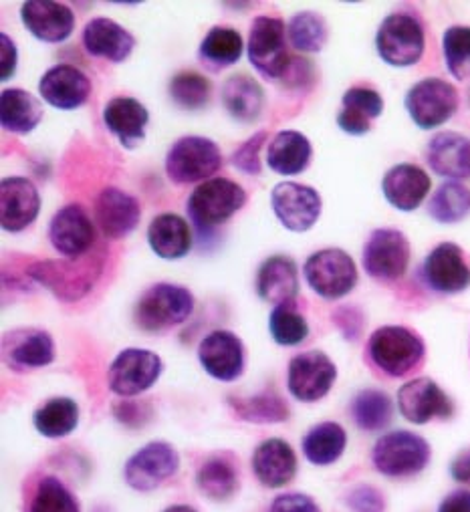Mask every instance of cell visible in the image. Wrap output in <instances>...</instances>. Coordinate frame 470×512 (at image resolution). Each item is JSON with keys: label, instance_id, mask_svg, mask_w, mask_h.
I'll list each match as a JSON object with an SVG mask.
<instances>
[{"label": "cell", "instance_id": "cell-34", "mask_svg": "<svg viewBox=\"0 0 470 512\" xmlns=\"http://www.w3.org/2000/svg\"><path fill=\"white\" fill-rule=\"evenodd\" d=\"M222 103L232 119L241 123H253L261 117L265 105V91L249 75H232L222 85Z\"/></svg>", "mask_w": 470, "mask_h": 512}, {"label": "cell", "instance_id": "cell-48", "mask_svg": "<svg viewBox=\"0 0 470 512\" xmlns=\"http://www.w3.org/2000/svg\"><path fill=\"white\" fill-rule=\"evenodd\" d=\"M267 138H269L267 132H259V134L251 136L241 148L234 150V154L230 158L232 166L247 176H261L263 166H261L259 154H261V148L265 146Z\"/></svg>", "mask_w": 470, "mask_h": 512}, {"label": "cell", "instance_id": "cell-38", "mask_svg": "<svg viewBox=\"0 0 470 512\" xmlns=\"http://www.w3.org/2000/svg\"><path fill=\"white\" fill-rule=\"evenodd\" d=\"M33 424L45 438H65L73 434L79 424V406L71 398H51L35 412Z\"/></svg>", "mask_w": 470, "mask_h": 512}, {"label": "cell", "instance_id": "cell-20", "mask_svg": "<svg viewBox=\"0 0 470 512\" xmlns=\"http://www.w3.org/2000/svg\"><path fill=\"white\" fill-rule=\"evenodd\" d=\"M41 212V194L29 178L13 176L0 182V224L7 232L27 230Z\"/></svg>", "mask_w": 470, "mask_h": 512}, {"label": "cell", "instance_id": "cell-36", "mask_svg": "<svg viewBox=\"0 0 470 512\" xmlns=\"http://www.w3.org/2000/svg\"><path fill=\"white\" fill-rule=\"evenodd\" d=\"M345 446L347 434L337 422H321L313 426L301 442L305 458L315 466H329L337 462L343 456Z\"/></svg>", "mask_w": 470, "mask_h": 512}, {"label": "cell", "instance_id": "cell-5", "mask_svg": "<svg viewBox=\"0 0 470 512\" xmlns=\"http://www.w3.org/2000/svg\"><path fill=\"white\" fill-rule=\"evenodd\" d=\"M430 444L408 430L384 434L372 452L376 470L388 478H408L420 474L430 462Z\"/></svg>", "mask_w": 470, "mask_h": 512}, {"label": "cell", "instance_id": "cell-51", "mask_svg": "<svg viewBox=\"0 0 470 512\" xmlns=\"http://www.w3.org/2000/svg\"><path fill=\"white\" fill-rule=\"evenodd\" d=\"M0 65H3V71H0V81H9L17 73L19 67V51L15 41L7 35L0 33Z\"/></svg>", "mask_w": 470, "mask_h": 512}, {"label": "cell", "instance_id": "cell-22", "mask_svg": "<svg viewBox=\"0 0 470 512\" xmlns=\"http://www.w3.org/2000/svg\"><path fill=\"white\" fill-rule=\"evenodd\" d=\"M25 29L43 43H63L73 35L75 15L63 3L53 0H31L21 7Z\"/></svg>", "mask_w": 470, "mask_h": 512}, {"label": "cell", "instance_id": "cell-4", "mask_svg": "<svg viewBox=\"0 0 470 512\" xmlns=\"http://www.w3.org/2000/svg\"><path fill=\"white\" fill-rule=\"evenodd\" d=\"M303 275L315 295L337 301L349 295L358 285V267L341 248H323L305 261Z\"/></svg>", "mask_w": 470, "mask_h": 512}, {"label": "cell", "instance_id": "cell-43", "mask_svg": "<svg viewBox=\"0 0 470 512\" xmlns=\"http://www.w3.org/2000/svg\"><path fill=\"white\" fill-rule=\"evenodd\" d=\"M287 37L293 49L301 53H319L327 45L329 29L321 15L317 13H297L287 23Z\"/></svg>", "mask_w": 470, "mask_h": 512}, {"label": "cell", "instance_id": "cell-50", "mask_svg": "<svg viewBox=\"0 0 470 512\" xmlns=\"http://www.w3.org/2000/svg\"><path fill=\"white\" fill-rule=\"evenodd\" d=\"M269 512H321L317 502L301 492H287L273 500Z\"/></svg>", "mask_w": 470, "mask_h": 512}, {"label": "cell", "instance_id": "cell-37", "mask_svg": "<svg viewBox=\"0 0 470 512\" xmlns=\"http://www.w3.org/2000/svg\"><path fill=\"white\" fill-rule=\"evenodd\" d=\"M243 51L245 45L239 31H234L230 27H212L202 39L198 55L204 65H208L214 71H220L239 63Z\"/></svg>", "mask_w": 470, "mask_h": 512}, {"label": "cell", "instance_id": "cell-15", "mask_svg": "<svg viewBox=\"0 0 470 512\" xmlns=\"http://www.w3.org/2000/svg\"><path fill=\"white\" fill-rule=\"evenodd\" d=\"M271 208L277 220L291 232H307L321 216V196L299 182H281L271 192Z\"/></svg>", "mask_w": 470, "mask_h": 512}, {"label": "cell", "instance_id": "cell-26", "mask_svg": "<svg viewBox=\"0 0 470 512\" xmlns=\"http://www.w3.org/2000/svg\"><path fill=\"white\" fill-rule=\"evenodd\" d=\"M83 47L91 57L122 63L134 53L136 39L120 23L99 17L89 21L83 29Z\"/></svg>", "mask_w": 470, "mask_h": 512}, {"label": "cell", "instance_id": "cell-16", "mask_svg": "<svg viewBox=\"0 0 470 512\" xmlns=\"http://www.w3.org/2000/svg\"><path fill=\"white\" fill-rule=\"evenodd\" d=\"M422 279L428 289L440 295H458L470 287V267L464 250L454 242L432 248L422 265Z\"/></svg>", "mask_w": 470, "mask_h": 512}, {"label": "cell", "instance_id": "cell-8", "mask_svg": "<svg viewBox=\"0 0 470 512\" xmlns=\"http://www.w3.org/2000/svg\"><path fill=\"white\" fill-rule=\"evenodd\" d=\"M376 49L384 63L390 67L416 65L426 49V35L422 23L406 13L386 17L376 35Z\"/></svg>", "mask_w": 470, "mask_h": 512}, {"label": "cell", "instance_id": "cell-40", "mask_svg": "<svg viewBox=\"0 0 470 512\" xmlns=\"http://www.w3.org/2000/svg\"><path fill=\"white\" fill-rule=\"evenodd\" d=\"M33 277L65 301L81 299L91 289V277L77 273L69 263H41L33 269Z\"/></svg>", "mask_w": 470, "mask_h": 512}, {"label": "cell", "instance_id": "cell-3", "mask_svg": "<svg viewBox=\"0 0 470 512\" xmlns=\"http://www.w3.org/2000/svg\"><path fill=\"white\" fill-rule=\"evenodd\" d=\"M194 311V297L182 285L158 283L142 293L134 309V321L142 331H164L182 325Z\"/></svg>", "mask_w": 470, "mask_h": 512}, {"label": "cell", "instance_id": "cell-44", "mask_svg": "<svg viewBox=\"0 0 470 512\" xmlns=\"http://www.w3.org/2000/svg\"><path fill=\"white\" fill-rule=\"evenodd\" d=\"M269 331L275 343L283 347H295L309 337V323L299 313L295 301H291L273 307L269 315Z\"/></svg>", "mask_w": 470, "mask_h": 512}, {"label": "cell", "instance_id": "cell-52", "mask_svg": "<svg viewBox=\"0 0 470 512\" xmlns=\"http://www.w3.org/2000/svg\"><path fill=\"white\" fill-rule=\"evenodd\" d=\"M438 512H470V490L450 492L438 506Z\"/></svg>", "mask_w": 470, "mask_h": 512}, {"label": "cell", "instance_id": "cell-53", "mask_svg": "<svg viewBox=\"0 0 470 512\" xmlns=\"http://www.w3.org/2000/svg\"><path fill=\"white\" fill-rule=\"evenodd\" d=\"M142 416H144V408L134 402H122L120 406H115V418L126 426H140Z\"/></svg>", "mask_w": 470, "mask_h": 512}, {"label": "cell", "instance_id": "cell-31", "mask_svg": "<svg viewBox=\"0 0 470 512\" xmlns=\"http://www.w3.org/2000/svg\"><path fill=\"white\" fill-rule=\"evenodd\" d=\"M148 244L164 261H180L192 248L190 224L178 214H160L148 226Z\"/></svg>", "mask_w": 470, "mask_h": 512}, {"label": "cell", "instance_id": "cell-45", "mask_svg": "<svg viewBox=\"0 0 470 512\" xmlns=\"http://www.w3.org/2000/svg\"><path fill=\"white\" fill-rule=\"evenodd\" d=\"M29 512H81L73 492L55 476L39 480Z\"/></svg>", "mask_w": 470, "mask_h": 512}, {"label": "cell", "instance_id": "cell-17", "mask_svg": "<svg viewBox=\"0 0 470 512\" xmlns=\"http://www.w3.org/2000/svg\"><path fill=\"white\" fill-rule=\"evenodd\" d=\"M95 236V224L81 204H67L51 218L49 240L65 259H81L93 248Z\"/></svg>", "mask_w": 470, "mask_h": 512}, {"label": "cell", "instance_id": "cell-24", "mask_svg": "<svg viewBox=\"0 0 470 512\" xmlns=\"http://www.w3.org/2000/svg\"><path fill=\"white\" fill-rule=\"evenodd\" d=\"M103 123L124 148L134 150L146 140L150 111L134 97H113L103 107Z\"/></svg>", "mask_w": 470, "mask_h": 512}, {"label": "cell", "instance_id": "cell-1", "mask_svg": "<svg viewBox=\"0 0 470 512\" xmlns=\"http://www.w3.org/2000/svg\"><path fill=\"white\" fill-rule=\"evenodd\" d=\"M247 204V192L241 184L228 178H212L202 182L188 198L186 210L200 234H210L228 222Z\"/></svg>", "mask_w": 470, "mask_h": 512}, {"label": "cell", "instance_id": "cell-14", "mask_svg": "<svg viewBox=\"0 0 470 512\" xmlns=\"http://www.w3.org/2000/svg\"><path fill=\"white\" fill-rule=\"evenodd\" d=\"M198 361L210 377L218 381H237L245 373L247 349L237 333L216 329L200 341Z\"/></svg>", "mask_w": 470, "mask_h": 512}, {"label": "cell", "instance_id": "cell-19", "mask_svg": "<svg viewBox=\"0 0 470 512\" xmlns=\"http://www.w3.org/2000/svg\"><path fill=\"white\" fill-rule=\"evenodd\" d=\"M3 359L13 371H33L55 361V341L51 333L35 327H21L5 333Z\"/></svg>", "mask_w": 470, "mask_h": 512}, {"label": "cell", "instance_id": "cell-39", "mask_svg": "<svg viewBox=\"0 0 470 512\" xmlns=\"http://www.w3.org/2000/svg\"><path fill=\"white\" fill-rule=\"evenodd\" d=\"M351 418L364 432H382L392 424L394 404L382 390H362L351 402Z\"/></svg>", "mask_w": 470, "mask_h": 512}, {"label": "cell", "instance_id": "cell-30", "mask_svg": "<svg viewBox=\"0 0 470 512\" xmlns=\"http://www.w3.org/2000/svg\"><path fill=\"white\" fill-rule=\"evenodd\" d=\"M428 166L442 178L464 180L470 178V140L454 134H436L428 144Z\"/></svg>", "mask_w": 470, "mask_h": 512}, {"label": "cell", "instance_id": "cell-7", "mask_svg": "<svg viewBox=\"0 0 470 512\" xmlns=\"http://www.w3.org/2000/svg\"><path fill=\"white\" fill-rule=\"evenodd\" d=\"M222 168L218 146L202 136H184L166 154V174L174 184H196L212 180Z\"/></svg>", "mask_w": 470, "mask_h": 512}, {"label": "cell", "instance_id": "cell-13", "mask_svg": "<svg viewBox=\"0 0 470 512\" xmlns=\"http://www.w3.org/2000/svg\"><path fill=\"white\" fill-rule=\"evenodd\" d=\"M180 468V454L168 442H150L140 448L124 466V478L130 488L150 492L172 478Z\"/></svg>", "mask_w": 470, "mask_h": 512}, {"label": "cell", "instance_id": "cell-12", "mask_svg": "<svg viewBox=\"0 0 470 512\" xmlns=\"http://www.w3.org/2000/svg\"><path fill=\"white\" fill-rule=\"evenodd\" d=\"M337 379V367L323 351H305L291 359L287 369L289 394L305 404L323 400Z\"/></svg>", "mask_w": 470, "mask_h": 512}, {"label": "cell", "instance_id": "cell-21", "mask_svg": "<svg viewBox=\"0 0 470 512\" xmlns=\"http://www.w3.org/2000/svg\"><path fill=\"white\" fill-rule=\"evenodd\" d=\"M142 218L140 202L120 190V188H105L99 192L95 200V222L105 238L120 240L130 236Z\"/></svg>", "mask_w": 470, "mask_h": 512}, {"label": "cell", "instance_id": "cell-28", "mask_svg": "<svg viewBox=\"0 0 470 512\" xmlns=\"http://www.w3.org/2000/svg\"><path fill=\"white\" fill-rule=\"evenodd\" d=\"M255 289L265 303L275 307L295 301L299 293V271L291 256H269L259 267Z\"/></svg>", "mask_w": 470, "mask_h": 512}, {"label": "cell", "instance_id": "cell-47", "mask_svg": "<svg viewBox=\"0 0 470 512\" xmlns=\"http://www.w3.org/2000/svg\"><path fill=\"white\" fill-rule=\"evenodd\" d=\"M442 53L448 73L464 81L470 77V27H450L442 37Z\"/></svg>", "mask_w": 470, "mask_h": 512}, {"label": "cell", "instance_id": "cell-6", "mask_svg": "<svg viewBox=\"0 0 470 512\" xmlns=\"http://www.w3.org/2000/svg\"><path fill=\"white\" fill-rule=\"evenodd\" d=\"M164 361L150 349L130 347L117 353L107 371V386L120 398H136L160 379Z\"/></svg>", "mask_w": 470, "mask_h": 512}, {"label": "cell", "instance_id": "cell-41", "mask_svg": "<svg viewBox=\"0 0 470 512\" xmlns=\"http://www.w3.org/2000/svg\"><path fill=\"white\" fill-rule=\"evenodd\" d=\"M428 214L438 224L464 220L470 214V190L456 180L440 184L428 202Z\"/></svg>", "mask_w": 470, "mask_h": 512}, {"label": "cell", "instance_id": "cell-9", "mask_svg": "<svg viewBox=\"0 0 470 512\" xmlns=\"http://www.w3.org/2000/svg\"><path fill=\"white\" fill-rule=\"evenodd\" d=\"M410 240L396 228H378L364 244L362 263L366 273L382 283L404 277L410 265Z\"/></svg>", "mask_w": 470, "mask_h": 512}, {"label": "cell", "instance_id": "cell-42", "mask_svg": "<svg viewBox=\"0 0 470 512\" xmlns=\"http://www.w3.org/2000/svg\"><path fill=\"white\" fill-rule=\"evenodd\" d=\"M228 404L245 422L279 424L289 420V408L275 392H263L255 398H228Z\"/></svg>", "mask_w": 470, "mask_h": 512}, {"label": "cell", "instance_id": "cell-29", "mask_svg": "<svg viewBox=\"0 0 470 512\" xmlns=\"http://www.w3.org/2000/svg\"><path fill=\"white\" fill-rule=\"evenodd\" d=\"M384 111V99L376 89L351 87L343 93L337 125L349 136H366L372 130V119Z\"/></svg>", "mask_w": 470, "mask_h": 512}, {"label": "cell", "instance_id": "cell-49", "mask_svg": "<svg viewBox=\"0 0 470 512\" xmlns=\"http://www.w3.org/2000/svg\"><path fill=\"white\" fill-rule=\"evenodd\" d=\"M347 504L356 512H384V508H386L382 492L376 490L374 486H366V484L349 492Z\"/></svg>", "mask_w": 470, "mask_h": 512}, {"label": "cell", "instance_id": "cell-55", "mask_svg": "<svg viewBox=\"0 0 470 512\" xmlns=\"http://www.w3.org/2000/svg\"><path fill=\"white\" fill-rule=\"evenodd\" d=\"M164 512H198V510L188 504H174V506H168Z\"/></svg>", "mask_w": 470, "mask_h": 512}, {"label": "cell", "instance_id": "cell-11", "mask_svg": "<svg viewBox=\"0 0 470 512\" xmlns=\"http://www.w3.org/2000/svg\"><path fill=\"white\" fill-rule=\"evenodd\" d=\"M406 109L420 130H434L456 113L458 91L444 79L426 77L406 93Z\"/></svg>", "mask_w": 470, "mask_h": 512}, {"label": "cell", "instance_id": "cell-54", "mask_svg": "<svg viewBox=\"0 0 470 512\" xmlns=\"http://www.w3.org/2000/svg\"><path fill=\"white\" fill-rule=\"evenodd\" d=\"M450 476H452L456 482L470 484V450L460 452V454L452 460V464H450Z\"/></svg>", "mask_w": 470, "mask_h": 512}, {"label": "cell", "instance_id": "cell-25", "mask_svg": "<svg viewBox=\"0 0 470 512\" xmlns=\"http://www.w3.org/2000/svg\"><path fill=\"white\" fill-rule=\"evenodd\" d=\"M430 188V176L416 164H398L390 168L382 180L384 198L400 212H414L420 208Z\"/></svg>", "mask_w": 470, "mask_h": 512}, {"label": "cell", "instance_id": "cell-2", "mask_svg": "<svg viewBox=\"0 0 470 512\" xmlns=\"http://www.w3.org/2000/svg\"><path fill=\"white\" fill-rule=\"evenodd\" d=\"M426 347L418 333L402 325H386L372 333L368 355L372 363L390 377H404L424 359Z\"/></svg>", "mask_w": 470, "mask_h": 512}, {"label": "cell", "instance_id": "cell-32", "mask_svg": "<svg viewBox=\"0 0 470 512\" xmlns=\"http://www.w3.org/2000/svg\"><path fill=\"white\" fill-rule=\"evenodd\" d=\"M313 148L307 136L295 130L279 132L267 150V166L281 176H297L311 164Z\"/></svg>", "mask_w": 470, "mask_h": 512}, {"label": "cell", "instance_id": "cell-35", "mask_svg": "<svg viewBox=\"0 0 470 512\" xmlns=\"http://www.w3.org/2000/svg\"><path fill=\"white\" fill-rule=\"evenodd\" d=\"M196 486L206 498L214 502L228 500L239 488V470L232 456L228 454L210 456L196 474Z\"/></svg>", "mask_w": 470, "mask_h": 512}, {"label": "cell", "instance_id": "cell-23", "mask_svg": "<svg viewBox=\"0 0 470 512\" xmlns=\"http://www.w3.org/2000/svg\"><path fill=\"white\" fill-rule=\"evenodd\" d=\"M39 93L51 107L71 111L87 103L91 95V81L73 65H55L41 77Z\"/></svg>", "mask_w": 470, "mask_h": 512}, {"label": "cell", "instance_id": "cell-46", "mask_svg": "<svg viewBox=\"0 0 470 512\" xmlns=\"http://www.w3.org/2000/svg\"><path fill=\"white\" fill-rule=\"evenodd\" d=\"M168 91L176 105H180L182 109L196 111L210 101L212 85L204 75L196 71H180L172 77Z\"/></svg>", "mask_w": 470, "mask_h": 512}, {"label": "cell", "instance_id": "cell-33", "mask_svg": "<svg viewBox=\"0 0 470 512\" xmlns=\"http://www.w3.org/2000/svg\"><path fill=\"white\" fill-rule=\"evenodd\" d=\"M41 101L25 89L13 87L0 93V123L11 134H31L43 119Z\"/></svg>", "mask_w": 470, "mask_h": 512}, {"label": "cell", "instance_id": "cell-18", "mask_svg": "<svg viewBox=\"0 0 470 512\" xmlns=\"http://www.w3.org/2000/svg\"><path fill=\"white\" fill-rule=\"evenodd\" d=\"M398 410L410 424L424 426L436 418H450V398L430 377H416L398 390Z\"/></svg>", "mask_w": 470, "mask_h": 512}, {"label": "cell", "instance_id": "cell-10", "mask_svg": "<svg viewBox=\"0 0 470 512\" xmlns=\"http://www.w3.org/2000/svg\"><path fill=\"white\" fill-rule=\"evenodd\" d=\"M287 25L277 17H257L251 25L247 55L265 79H279L289 71Z\"/></svg>", "mask_w": 470, "mask_h": 512}, {"label": "cell", "instance_id": "cell-27", "mask_svg": "<svg viewBox=\"0 0 470 512\" xmlns=\"http://www.w3.org/2000/svg\"><path fill=\"white\" fill-rule=\"evenodd\" d=\"M251 466L265 488H283L297 474V456L285 440L269 438L253 452Z\"/></svg>", "mask_w": 470, "mask_h": 512}]
</instances>
